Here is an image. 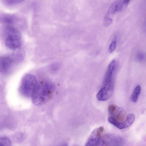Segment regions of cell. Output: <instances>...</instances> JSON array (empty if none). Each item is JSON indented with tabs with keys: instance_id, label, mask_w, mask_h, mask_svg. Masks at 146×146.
Listing matches in <instances>:
<instances>
[{
	"instance_id": "cell-1",
	"label": "cell",
	"mask_w": 146,
	"mask_h": 146,
	"mask_svg": "<svg viewBox=\"0 0 146 146\" xmlns=\"http://www.w3.org/2000/svg\"><path fill=\"white\" fill-rule=\"evenodd\" d=\"M54 89L50 83H38L31 97L33 104L39 106L46 102L51 97Z\"/></svg>"
},
{
	"instance_id": "cell-2",
	"label": "cell",
	"mask_w": 146,
	"mask_h": 146,
	"mask_svg": "<svg viewBox=\"0 0 146 146\" xmlns=\"http://www.w3.org/2000/svg\"><path fill=\"white\" fill-rule=\"evenodd\" d=\"M5 44L9 48L15 50L19 48L21 44V38L19 32L13 27L8 26L5 31Z\"/></svg>"
},
{
	"instance_id": "cell-3",
	"label": "cell",
	"mask_w": 146,
	"mask_h": 146,
	"mask_svg": "<svg viewBox=\"0 0 146 146\" xmlns=\"http://www.w3.org/2000/svg\"><path fill=\"white\" fill-rule=\"evenodd\" d=\"M38 83L33 75L30 74L26 75L23 78L20 87L21 94L25 97H31Z\"/></svg>"
},
{
	"instance_id": "cell-4",
	"label": "cell",
	"mask_w": 146,
	"mask_h": 146,
	"mask_svg": "<svg viewBox=\"0 0 146 146\" xmlns=\"http://www.w3.org/2000/svg\"><path fill=\"white\" fill-rule=\"evenodd\" d=\"M104 131L103 126L95 128L91 132L84 146H104L102 134Z\"/></svg>"
},
{
	"instance_id": "cell-5",
	"label": "cell",
	"mask_w": 146,
	"mask_h": 146,
	"mask_svg": "<svg viewBox=\"0 0 146 146\" xmlns=\"http://www.w3.org/2000/svg\"><path fill=\"white\" fill-rule=\"evenodd\" d=\"M135 115L133 113H130L127 116L126 119L123 122L119 121L112 117L108 118L109 123L119 129H123L130 126L135 119Z\"/></svg>"
},
{
	"instance_id": "cell-6",
	"label": "cell",
	"mask_w": 146,
	"mask_h": 146,
	"mask_svg": "<svg viewBox=\"0 0 146 146\" xmlns=\"http://www.w3.org/2000/svg\"><path fill=\"white\" fill-rule=\"evenodd\" d=\"M102 138L104 145L106 146H123V139L119 136L106 134Z\"/></svg>"
},
{
	"instance_id": "cell-7",
	"label": "cell",
	"mask_w": 146,
	"mask_h": 146,
	"mask_svg": "<svg viewBox=\"0 0 146 146\" xmlns=\"http://www.w3.org/2000/svg\"><path fill=\"white\" fill-rule=\"evenodd\" d=\"M113 88V84L104 86L97 93V99L100 101H103L108 100L112 95Z\"/></svg>"
},
{
	"instance_id": "cell-8",
	"label": "cell",
	"mask_w": 146,
	"mask_h": 146,
	"mask_svg": "<svg viewBox=\"0 0 146 146\" xmlns=\"http://www.w3.org/2000/svg\"><path fill=\"white\" fill-rule=\"evenodd\" d=\"M13 59L9 56H5L0 58V71L7 72L10 69L13 62Z\"/></svg>"
},
{
	"instance_id": "cell-9",
	"label": "cell",
	"mask_w": 146,
	"mask_h": 146,
	"mask_svg": "<svg viewBox=\"0 0 146 146\" xmlns=\"http://www.w3.org/2000/svg\"><path fill=\"white\" fill-rule=\"evenodd\" d=\"M116 65V62L114 60L110 63L105 75L104 86L112 84V77Z\"/></svg>"
},
{
	"instance_id": "cell-10",
	"label": "cell",
	"mask_w": 146,
	"mask_h": 146,
	"mask_svg": "<svg viewBox=\"0 0 146 146\" xmlns=\"http://www.w3.org/2000/svg\"><path fill=\"white\" fill-rule=\"evenodd\" d=\"M125 4L123 1H116L111 4L108 11L106 16L113 15L116 12L121 11Z\"/></svg>"
},
{
	"instance_id": "cell-11",
	"label": "cell",
	"mask_w": 146,
	"mask_h": 146,
	"mask_svg": "<svg viewBox=\"0 0 146 146\" xmlns=\"http://www.w3.org/2000/svg\"><path fill=\"white\" fill-rule=\"evenodd\" d=\"M111 114L114 116L113 117L119 121H124L125 119V110L123 108L117 106Z\"/></svg>"
},
{
	"instance_id": "cell-12",
	"label": "cell",
	"mask_w": 146,
	"mask_h": 146,
	"mask_svg": "<svg viewBox=\"0 0 146 146\" xmlns=\"http://www.w3.org/2000/svg\"><path fill=\"white\" fill-rule=\"evenodd\" d=\"M141 88L140 85L137 86L134 89L131 97V99L132 102H136L141 92Z\"/></svg>"
},
{
	"instance_id": "cell-13",
	"label": "cell",
	"mask_w": 146,
	"mask_h": 146,
	"mask_svg": "<svg viewBox=\"0 0 146 146\" xmlns=\"http://www.w3.org/2000/svg\"><path fill=\"white\" fill-rule=\"evenodd\" d=\"M0 146H11V141L7 137H1L0 138Z\"/></svg>"
},
{
	"instance_id": "cell-14",
	"label": "cell",
	"mask_w": 146,
	"mask_h": 146,
	"mask_svg": "<svg viewBox=\"0 0 146 146\" xmlns=\"http://www.w3.org/2000/svg\"><path fill=\"white\" fill-rule=\"evenodd\" d=\"M13 17L11 15H6L2 18V21L5 23L11 24L13 23Z\"/></svg>"
},
{
	"instance_id": "cell-15",
	"label": "cell",
	"mask_w": 146,
	"mask_h": 146,
	"mask_svg": "<svg viewBox=\"0 0 146 146\" xmlns=\"http://www.w3.org/2000/svg\"><path fill=\"white\" fill-rule=\"evenodd\" d=\"M22 0H8L3 1L5 3L8 5H12L16 4L22 2Z\"/></svg>"
},
{
	"instance_id": "cell-16",
	"label": "cell",
	"mask_w": 146,
	"mask_h": 146,
	"mask_svg": "<svg viewBox=\"0 0 146 146\" xmlns=\"http://www.w3.org/2000/svg\"><path fill=\"white\" fill-rule=\"evenodd\" d=\"M145 58L144 53L142 52H138L136 56V58L137 61L139 62H141Z\"/></svg>"
},
{
	"instance_id": "cell-17",
	"label": "cell",
	"mask_w": 146,
	"mask_h": 146,
	"mask_svg": "<svg viewBox=\"0 0 146 146\" xmlns=\"http://www.w3.org/2000/svg\"><path fill=\"white\" fill-rule=\"evenodd\" d=\"M112 21V19L109 17L106 16L104 18V23L105 26L107 27L111 23Z\"/></svg>"
},
{
	"instance_id": "cell-18",
	"label": "cell",
	"mask_w": 146,
	"mask_h": 146,
	"mask_svg": "<svg viewBox=\"0 0 146 146\" xmlns=\"http://www.w3.org/2000/svg\"><path fill=\"white\" fill-rule=\"evenodd\" d=\"M116 41H113L110 45L109 49V52L111 53L113 52L116 49Z\"/></svg>"
},
{
	"instance_id": "cell-19",
	"label": "cell",
	"mask_w": 146,
	"mask_h": 146,
	"mask_svg": "<svg viewBox=\"0 0 146 146\" xmlns=\"http://www.w3.org/2000/svg\"><path fill=\"white\" fill-rule=\"evenodd\" d=\"M123 2L125 5H127L129 3L130 1L128 0H123Z\"/></svg>"
},
{
	"instance_id": "cell-20",
	"label": "cell",
	"mask_w": 146,
	"mask_h": 146,
	"mask_svg": "<svg viewBox=\"0 0 146 146\" xmlns=\"http://www.w3.org/2000/svg\"><path fill=\"white\" fill-rule=\"evenodd\" d=\"M60 146H68V145L67 143H64L62 144Z\"/></svg>"
}]
</instances>
